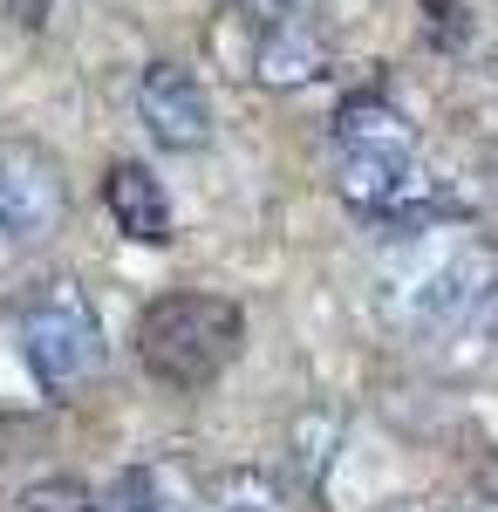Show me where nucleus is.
Returning <instances> with one entry per match:
<instances>
[{
    "instance_id": "14",
    "label": "nucleus",
    "mask_w": 498,
    "mask_h": 512,
    "mask_svg": "<svg viewBox=\"0 0 498 512\" xmlns=\"http://www.w3.org/2000/svg\"><path fill=\"white\" fill-rule=\"evenodd\" d=\"M464 512H498V506H492V499H485V506H464Z\"/></svg>"
},
{
    "instance_id": "13",
    "label": "nucleus",
    "mask_w": 498,
    "mask_h": 512,
    "mask_svg": "<svg viewBox=\"0 0 498 512\" xmlns=\"http://www.w3.org/2000/svg\"><path fill=\"white\" fill-rule=\"evenodd\" d=\"M478 485H485V499L498 506V458H485V465H478Z\"/></svg>"
},
{
    "instance_id": "2",
    "label": "nucleus",
    "mask_w": 498,
    "mask_h": 512,
    "mask_svg": "<svg viewBox=\"0 0 498 512\" xmlns=\"http://www.w3.org/2000/svg\"><path fill=\"white\" fill-rule=\"evenodd\" d=\"M335 192L355 219L383 226L389 205L403 198V185L417 178V130L389 103L383 89H362L335 110Z\"/></svg>"
},
{
    "instance_id": "10",
    "label": "nucleus",
    "mask_w": 498,
    "mask_h": 512,
    "mask_svg": "<svg viewBox=\"0 0 498 512\" xmlns=\"http://www.w3.org/2000/svg\"><path fill=\"white\" fill-rule=\"evenodd\" d=\"M21 512H96V492L76 485V478H48V485L21 492Z\"/></svg>"
},
{
    "instance_id": "12",
    "label": "nucleus",
    "mask_w": 498,
    "mask_h": 512,
    "mask_svg": "<svg viewBox=\"0 0 498 512\" xmlns=\"http://www.w3.org/2000/svg\"><path fill=\"white\" fill-rule=\"evenodd\" d=\"M0 7H7L21 28H48V7H55V0H0Z\"/></svg>"
},
{
    "instance_id": "9",
    "label": "nucleus",
    "mask_w": 498,
    "mask_h": 512,
    "mask_svg": "<svg viewBox=\"0 0 498 512\" xmlns=\"http://www.w3.org/2000/svg\"><path fill=\"white\" fill-rule=\"evenodd\" d=\"M212 506L219 512H287V499H280V485H273L267 472H219V485H212Z\"/></svg>"
},
{
    "instance_id": "5",
    "label": "nucleus",
    "mask_w": 498,
    "mask_h": 512,
    "mask_svg": "<svg viewBox=\"0 0 498 512\" xmlns=\"http://www.w3.org/2000/svg\"><path fill=\"white\" fill-rule=\"evenodd\" d=\"M69 219V178L28 137H0V239L35 246V239L62 233Z\"/></svg>"
},
{
    "instance_id": "11",
    "label": "nucleus",
    "mask_w": 498,
    "mask_h": 512,
    "mask_svg": "<svg viewBox=\"0 0 498 512\" xmlns=\"http://www.w3.org/2000/svg\"><path fill=\"white\" fill-rule=\"evenodd\" d=\"M314 7H328V0H232V14L246 21V35L273 28V21H294V14H314Z\"/></svg>"
},
{
    "instance_id": "6",
    "label": "nucleus",
    "mask_w": 498,
    "mask_h": 512,
    "mask_svg": "<svg viewBox=\"0 0 498 512\" xmlns=\"http://www.w3.org/2000/svg\"><path fill=\"white\" fill-rule=\"evenodd\" d=\"M137 123L157 151H205L212 144V96L198 89L192 69L151 62L137 82Z\"/></svg>"
},
{
    "instance_id": "4",
    "label": "nucleus",
    "mask_w": 498,
    "mask_h": 512,
    "mask_svg": "<svg viewBox=\"0 0 498 512\" xmlns=\"http://www.w3.org/2000/svg\"><path fill=\"white\" fill-rule=\"evenodd\" d=\"M14 342H21V362H28V376H35L48 396H69L82 390L96 369H103V315H96V301H89V287L69 274H48L28 287V301H21V315H14Z\"/></svg>"
},
{
    "instance_id": "8",
    "label": "nucleus",
    "mask_w": 498,
    "mask_h": 512,
    "mask_svg": "<svg viewBox=\"0 0 498 512\" xmlns=\"http://www.w3.org/2000/svg\"><path fill=\"white\" fill-rule=\"evenodd\" d=\"M103 212H110V226L130 246H164L171 239V198H164V185H157L151 164L123 158L103 171Z\"/></svg>"
},
{
    "instance_id": "7",
    "label": "nucleus",
    "mask_w": 498,
    "mask_h": 512,
    "mask_svg": "<svg viewBox=\"0 0 498 512\" xmlns=\"http://www.w3.org/2000/svg\"><path fill=\"white\" fill-rule=\"evenodd\" d=\"M335 62V21L328 7L314 14H294V21H273V28H253V48H246V76L260 89H307Z\"/></svg>"
},
{
    "instance_id": "1",
    "label": "nucleus",
    "mask_w": 498,
    "mask_h": 512,
    "mask_svg": "<svg viewBox=\"0 0 498 512\" xmlns=\"http://www.w3.org/2000/svg\"><path fill=\"white\" fill-rule=\"evenodd\" d=\"M492 274H498L492 246H478L471 233H451V226H430V233H410L383 260L376 308L403 335H451L478 315Z\"/></svg>"
},
{
    "instance_id": "3",
    "label": "nucleus",
    "mask_w": 498,
    "mask_h": 512,
    "mask_svg": "<svg viewBox=\"0 0 498 512\" xmlns=\"http://www.w3.org/2000/svg\"><path fill=\"white\" fill-rule=\"evenodd\" d=\"M246 315L226 294H157L137 315V355L164 390H205L232 369Z\"/></svg>"
}]
</instances>
